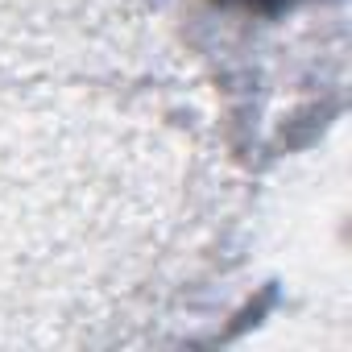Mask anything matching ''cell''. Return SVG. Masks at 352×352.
<instances>
[{
  "instance_id": "cell-1",
  "label": "cell",
  "mask_w": 352,
  "mask_h": 352,
  "mask_svg": "<svg viewBox=\"0 0 352 352\" xmlns=\"http://www.w3.org/2000/svg\"><path fill=\"white\" fill-rule=\"evenodd\" d=\"M216 5H228V9H245V13H261V17H278L302 0H216Z\"/></svg>"
}]
</instances>
